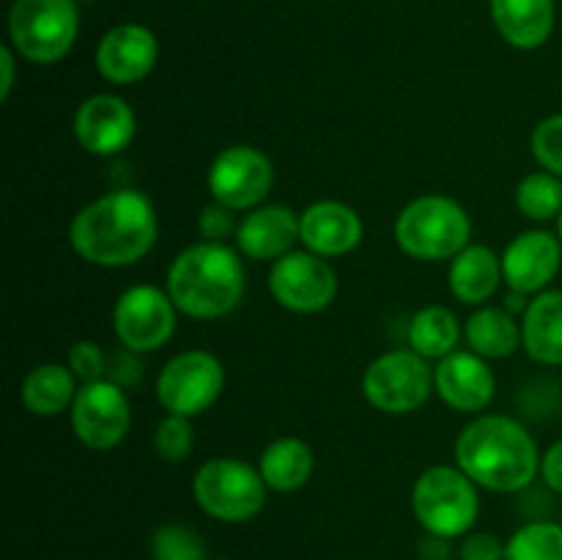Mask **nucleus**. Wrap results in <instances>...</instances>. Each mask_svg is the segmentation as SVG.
I'll use <instances>...</instances> for the list:
<instances>
[{
    "mask_svg": "<svg viewBox=\"0 0 562 560\" xmlns=\"http://www.w3.org/2000/svg\"><path fill=\"white\" fill-rule=\"evenodd\" d=\"M562 264L560 236L549 231H525L503 253V272L508 289L541 294L558 278Z\"/></svg>",
    "mask_w": 562,
    "mask_h": 560,
    "instance_id": "16",
    "label": "nucleus"
},
{
    "mask_svg": "<svg viewBox=\"0 0 562 560\" xmlns=\"http://www.w3.org/2000/svg\"><path fill=\"white\" fill-rule=\"evenodd\" d=\"M66 366L71 368V373H75L82 384H91V382H99V379H104L108 357H104L102 346L93 344V340H77V344L69 346Z\"/></svg>",
    "mask_w": 562,
    "mask_h": 560,
    "instance_id": "32",
    "label": "nucleus"
},
{
    "mask_svg": "<svg viewBox=\"0 0 562 560\" xmlns=\"http://www.w3.org/2000/svg\"><path fill=\"white\" fill-rule=\"evenodd\" d=\"M263 483L274 492H296L313 475V450L300 437H280L263 448L258 461Z\"/></svg>",
    "mask_w": 562,
    "mask_h": 560,
    "instance_id": "24",
    "label": "nucleus"
},
{
    "mask_svg": "<svg viewBox=\"0 0 562 560\" xmlns=\"http://www.w3.org/2000/svg\"><path fill=\"white\" fill-rule=\"evenodd\" d=\"M192 497L212 519L247 522L261 514L267 503V483L261 472L231 456L209 459L192 478Z\"/></svg>",
    "mask_w": 562,
    "mask_h": 560,
    "instance_id": "7",
    "label": "nucleus"
},
{
    "mask_svg": "<svg viewBox=\"0 0 562 560\" xmlns=\"http://www.w3.org/2000/svg\"><path fill=\"white\" fill-rule=\"evenodd\" d=\"M157 209L140 190L104 192L86 203L69 225L77 256L97 267H130L157 245Z\"/></svg>",
    "mask_w": 562,
    "mask_h": 560,
    "instance_id": "1",
    "label": "nucleus"
},
{
    "mask_svg": "<svg viewBox=\"0 0 562 560\" xmlns=\"http://www.w3.org/2000/svg\"><path fill=\"white\" fill-rule=\"evenodd\" d=\"M464 338L475 355L499 360L521 346V324L505 307H477L467 322Z\"/></svg>",
    "mask_w": 562,
    "mask_h": 560,
    "instance_id": "25",
    "label": "nucleus"
},
{
    "mask_svg": "<svg viewBox=\"0 0 562 560\" xmlns=\"http://www.w3.org/2000/svg\"><path fill=\"white\" fill-rule=\"evenodd\" d=\"M206 181L214 203L231 212H252L272 192V159L256 146H231L214 157Z\"/></svg>",
    "mask_w": 562,
    "mask_h": 560,
    "instance_id": "10",
    "label": "nucleus"
},
{
    "mask_svg": "<svg viewBox=\"0 0 562 560\" xmlns=\"http://www.w3.org/2000/svg\"><path fill=\"white\" fill-rule=\"evenodd\" d=\"M201 234L206 236V242H223L225 236L234 234L239 225L234 223V212L225 206H220V203H212V206L203 209L201 214Z\"/></svg>",
    "mask_w": 562,
    "mask_h": 560,
    "instance_id": "33",
    "label": "nucleus"
},
{
    "mask_svg": "<svg viewBox=\"0 0 562 560\" xmlns=\"http://www.w3.org/2000/svg\"><path fill=\"white\" fill-rule=\"evenodd\" d=\"M558 236H560V242H562V212H560V217H558Z\"/></svg>",
    "mask_w": 562,
    "mask_h": 560,
    "instance_id": "37",
    "label": "nucleus"
},
{
    "mask_svg": "<svg viewBox=\"0 0 562 560\" xmlns=\"http://www.w3.org/2000/svg\"><path fill=\"white\" fill-rule=\"evenodd\" d=\"M450 291L467 305H483L505 280L503 256L486 245H467L450 264Z\"/></svg>",
    "mask_w": 562,
    "mask_h": 560,
    "instance_id": "21",
    "label": "nucleus"
},
{
    "mask_svg": "<svg viewBox=\"0 0 562 560\" xmlns=\"http://www.w3.org/2000/svg\"><path fill=\"white\" fill-rule=\"evenodd\" d=\"M434 390L456 412H483L492 404L497 379L486 357L456 349L434 368Z\"/></svg>",
    "mask_w": 562,
    "mask_h": 560,
    "instance_id": "17",
    "label": "nucleus"
},
{
    "mask_svg": "<svg viewBox=\"0 0 562 560\" xmlns=\"http://www.w3.org/2000/svg\"><path fill=\"white\" fill-rule=\"evenodd\" d=\"M412 511L431 536H464L481 514L477 483L461 467H431L412 486Z\"/></svg>",
    "mask_w": 562,
    "mask_h": 560,
    "instance_id": "5",
    "label": "nucleus"
},
{
    "mask_svg": "<svg viewBox=\"0 0 562 560\" xmlns=\"http://www.w3.org/2000/svg\"><path fill=\"white\" fill-rule=\"evenodd\" d=\"M461 560H505V544L492 533H475L461 544Z\"/></svg>",
    "mask_w": 562,
    "mask_h": 560,
    "instance_id": "34",
    "label": "nucleus"
},
{
    "mask_svg": "<svg viewBox=\"0 0 562 560\" xmlns=\"http://www.w3.org/2000/svg\"><path fill=\"white\" fill-rule=\"evenodd\" d=\"M362 393L384 415H409L434 393V368L415 349H395L366 368Z\"/></svg>",
    "mask_w": 562,
    "mask_h": 560,
    "instance_id": "8",
    "label": "nucleus"
},
{
    "mask_svg": "<svg viewBox=\"0 0 562 560\" xmlns=\"http://www.w3.org/2000/svg\"><path fill=\"white\" fill-rule=\"evenodd\" d=\"M505 560H562V525L530 522L505 544Z\"/></svg>",
    "mask_w": 562,
    "mask_h": 560,
    "instance_id": "28",
    "label": "nucleus"
},
{
    "mask_svg": "<svg viewBox=\"0 0 562 560\" xmlns=\"http://www.w3.org/2000/svg\"><path fill=\"white\" fill-rule=\"evenodd\" d=\"M456 464L483 489L521 492L536 481L541 453L532 434L505 415H483L456 439Z\"/></svg>",
    "mask_w": 562,
    "mask_h": 560,
    "instance_id": "2",
    "label": "nucleus"
},
{
    "mask_svg": "<svg viewBox=\"0 0 562 560\" xmlns=\"http://www.w3.org/2000/svg\"><path fill=\"white\" fill-rule=\"evenodd\" d=\"M300 242V214L289 206H258L236 228V245L252 261H278Z\"/></svg>",
    "mask_w": 562,
    "mask_h": 560,
    "instance_id": "19",
    "label": "nucleus"
},
{
    "mask_svg": "<svg viewBox=\"0 0 562 560\" xmlns=\"http://www.w3.org/2000/svg\"><path fill=\"white\" fill-rule=\"evenodd\" d=\"M223 384L225 371L220 357L212 351L190 349L165 362L157 377V395L168 415L195 417L220 399Z\"/></svg>",
    "mask_w": 562,
    "mask_h": 560,
    "instance_id": "9",
    "label": "nucleus"
},
{
    "mask_svg": "<svg viewBox=\"0 0 562 560\" xmlns=\"http://www.w3.org/2000/svg\"><path fill=\"white\" fill-rule=\"evenodd\" d=\"M154 560H206V544L184 525H162L151 538Z\"/></svg>",
    "mask_w": 562,
    "mask_h": 560,
    "instance_id": "29",
    "label": "nucleus"
},
{
    "mask_svg": "<svg viewBox=\"0 0 562 560\" xmlns=\"http://www.w3.org/2000/svg\"><path fill=\"white\" fill-rule=\"evenodd\" d=\"M499 36L516 49H538L554 31V0H492Z\"/></svg>",
    "mask_w": 562,
    "mask_h": 560,
    "instance_id": "20",
    "label": "nucleus"
},
{
    "mask_svg": "<svg viewBox=\"0 0 562 560\" xmlns=\"http://www.w3.org/2000/svg\"><path fill=\"white\" fill-rule=\"evenodd\" d=\"M470 214L448 195L415 198L395 220V242L417 261L456 258L470 245Z\"/></svg>",
    "mask_w": 562,
    "mask_h": 560,
    "instance_id": "4",
    "label": "nucleus"
},
{
    "mask_svg": "<svg viewBox=\"0 0 562 560\" xmlns=\"http://www.w3.org/2000/svg\"><path fill=\"white\" fill-rule=\"evenodd\" d=\"M300 242L322 258H338L362 242V220L340 201H316L300 214Z\"/></svg>",
    "mask_w": 562,
    "mask_h": 560,
    "instance_id": "18",
    "label": "nucleus"
},
{
    "mask_svg": "<svg viewBox=\"0 0 562 560\" xmlns=\"http://www.w3.org/2000/svg\"><path fill=\"white\" fill-rule=\"evenodd\" d=\"M516 206L525 217L536 223L560 217L562 212V179L560 176L541 170V173H527L516 187Z\"/></svg>",
    "mask_w": 562,
    "mask_h": 560,
    "instance_id": "27",
    "label": "nucleus"
},
{
    "mask_svg": "<svg viewBox=\"0 0 562 560\" xmlns=\"http://www.w3.org/2000/svg\"><path fill=\"white\" fill-rule=\"evenodd\" d=\"M269 291L285 311L322 313L338 294V275L327 258L311 250H291L272 264Z\"/></svg>",
    "mask_w": 562,
    "mask_h": 560,
    "instance_id": "11",
    "label": "nucleus"
},
{
    "mask_svg": "<svg viewBox=\"0 0 562 560\" xmlns=\"http://www.w3.org/2000/svg\"><path fill=\"white\" fill-rule=\"evenodd\" d=\"M521 346L543 366H562V291H541L521 318Z\"/></svg>",
    "mask_w": 562,
    "mask_h": 560,
    "instance_id": "22",
    "label": "nucleus"
},
{
    "mask_svg": "<svg viewBox=\"0 0 562 560\" xmlns=\"http://www.w3.org/2000/svg\"><path fill=\"white\" fill-rule=\"evenodd\" d=\"M0 66H3V82H0V99L11 97L14 88V49L0 47Z\"/></svg>",
    "mask_w": 562,
    "mask_h": 560,
    "instance_id": "36",
    "label": "nucleus"
},
{
    "mask_svg": "<svg viewBox=\"0 0 562 560\" xmlns=\"http://www.w3.org/2000/svg\"><path fill=\"white\" fill-rule=\"evenodd\" d=\"M77 377L71 373L69 366H60V362H44L27 371V377L22 379V404L27 406V412H33L36 417H55L66 410V406L75 404L77 395Z\"/></svg>",
    "mask_w": 562,
    "mask_h": 560,
    "instance_id": "23",
    "label": "nucleus"
},
{
    "mask_svg": "<svg viewBox=\"0 0 562 560\" xmlns=\"http://www.w3.org/2000/svg\"><path fill=\"white\" fill-rule=\"evenodd\" d=\"M541 475L549 489L562 494V439H558V443L541 456Z\"/></svg>",
    "mask_w": 562,
    "mask_h": 560,
    "instance_id": "35",
    "label": "nucleus"
},
{
    "mask_svg": "<svg viewBox=\"0 0 562 560\" xmlns=\"http://www.w3.org/2000/svg\"><path fill=\"white\" fill-rule=\"evenodd\" d=\"M113 327L130 351H154L176 333V305L157 285H130L115 300Z\"/></svg>",
    "mask_w": 562,
    "mask_h": 560,
    "instance_id": "12",
    "label": "nucleus"
},
{
    "mask_svg": "<svg viewBox=\"0 0 562 560\" xmlns=\"http://www.w3.org/2000/svg\"><path fill=\"white\" fill-rule=\"evenodd\" d=\"M461 324L445 305H428L409 322V346L426 360H445L459 349Z\"/></svg>",
    "mask_w": 562,
    "mask_h": 560,
    "instance_id": "26",
    "label": "nucleus"
},
{
    "mask_svg": "<svg viewBox=\"0 0 562 560\" xmlns=\"http://www.w3.org/2000/svg\"><path fill=\"white\" fill-rule=\"evenodd\" d=\"M77 31L75 0H14L9 11L11 47L31 64H58L75 47Z\"/></svg>",
    "mask_w": 562,
    "mask_h": 560,
    "instance_id": "6",
    "label": "nucleus"
},
{
    "mask_svg": "<svg viewBox=\"0 0 562 560\" xmlns=\"http://www.w3.org/2000/svg\"><path fill=\"white\" fill-rule=\"evenodd\" d=\"M130 399L115 382L82 384L71 404V428L77 439L91 450H110L130 434Z\"/></svg>",
    "mask_w": 562,
    "mask_h": 560,
    "instance_id": "13",
    "label": "nucleus"
},
{
    "mask_svg": "<svg viewBox=\"0 0 562 560\" xmlns=\"http://www.w3.org/2000/svg\"><path fill=\"white\" fill-rule=\"evenodd\" d=\"M195 445V432H192L190 417L184 415H165L154 432V450L165 461H184Z\"/></svg>",
    "mask_w": 562,
    "mask_h": 560,
    "instance_id": "30",
    "label": "nucleus"
},
{
    "mask_svg": "<svg viewBox=\"0 0 562 560\" xmlns=\"http://www.w3.org/2000/svg\"><path fill=\"white\" fill-rule=\"evenodd\" d=\"M135 110L113 93L88 97L75 113V137L88 154L113 157L135 141Z\"/></svg>",
    "mask_w": 562,
    "mask_h": 560,
    "instance_id": "14",
    "label": "nucleus"
},
{
    "mask_svg": "<svg viewBox=\"0 0 562 560\" xmlns=\"http://www.w3.org/2000/svg\"><path fill=\"white\" fill-rule=\"evenodd\" d=\"M165 291L176 311L192 318H223L245 296V267L225 242H198L173 258Z\"/></svg>",
    "mask_w": 562,
    "mask_h": 560,
    "instance_id": "3",
    "label": "nucleus"
},
{
    "mask_svg": "<svg viewBox=\"0 0 562 560\" xmlns=\"http://www.w3.org/2000/svg\"><path fill=\"white\" fill-rule=\"evenodd\" d=\"M532 154L543 170L562 179V113L549 115L532 130Z\"/></svg>",
    "mask_w": 562,
    "mask_h": 560,
    "instance_id": "31",
    "label": "nucleus"
},
{
    "mask_svg": "<svg viewBox=\"0 0 562 560\" xmlns=\"http://www.w3.org/2000/svg\"><path fill=\"white\" fill-rule=\"evenodd\" d=\"M159 58L157 36L146 25L124 22L110 27L97 47V69L113 86L146 80Z\"/></svg>",
    "mask_w": 562,
    "mask_h": 560,
    "instance_id": "15",
    "label": "nucleus"
}]
</instances>
